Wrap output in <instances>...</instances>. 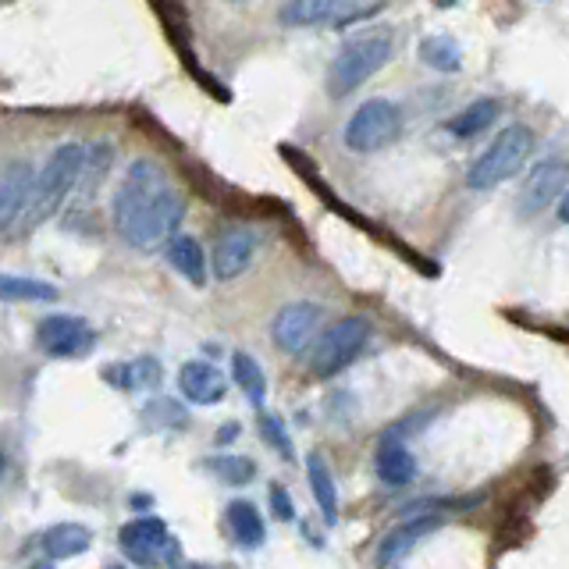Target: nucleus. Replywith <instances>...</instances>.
Listing matches in <instances>:
<instances>
[{
    "instance_id": "1",
    "label": "nucleus",
    "mask_w": 569,
    "mask_h": 569,
    "mask_svg": "<svg viewBox=\"0 0 569 569\" xmlns=\"http://www.w3.org/2000/svg\"><path fill=\"white\" fill-rule=\"evenodd\" d=\"M185 218V199L154 160H135L114 193V228L135 250H157Z\"/></svg>"
},
{
    "instance_id": "5",
    "label": "nucleus",
    "mask_w": 569,
    "mask_h": 569,
    "mask_svg": "<svg viewBox=\"0 0 569 569\" xmlns=\"http://www.w3.org/2000/svg\"><path fill=\"white\" fill-rule=\"evenodd\" d=\"M402 135V111L399 104L385 97H374L349 118L346 125V146L352 154H377L391 146Z\"/></svg>"
},
{
    "instance_id": "15",
    "label": "nucleus",
    "mask_w": 569,
    "mask_h": 569,
    "mask_svg": "<svg viewBox=\"0 0 569 569\" xmlns=\"http://www.w3.org/2000/svg\"><path fill=\"white\" fill-rule=\"evenodd\" d=\"M179 385L185 391V399L196 402V405H210V402H221L225 399V377H221V371L210 367V363H203V360L185 363V367L179 371Z\"/></svg>"
},
{
    "instance_id": "28",
    "label": "nucleus",
    "mask_w": 569,
    "mask_h": 569,
    "mask_svg": "<svg viewBox=\"0 0 569 569\" xmlns=\"http://www.w3.org/2000/svg\"><path fill=\"white\" fill-rule=\"evenodd\" d=\"M270 509L278 512L281 520H292L295 517V509H292V498H289V492H284V487H270Z\"/></svg>"
},
{
    "instance_id": "31",
    "label": "nucleus",
    "mask_w": 569,
    "mask_h": 569,
    "mask_svg": "<svg viewBox=\"0 0 569 569\" xmlns=\"http://www.w3.org/2000/svg\"><path fill=\"white\" fill-rule=\"evenodd\" d=\"M174 569H214L207 562H182V566H174Z\"/></svg>"
},
{
    "instance_id": "34",
    "label": "nucleus",
    "mask_w": 569,
    "mask_h": 569,
    "mask_svg": "<svg viewBox=\"0 0 569 569\" xmlns=\"http://www.w3.org/2000/svg\"><path fill=\"white\" fill-rule=\"evenodd\" d=\"M0 473H4V456H0Z\"/></svg>"
},
{
    "instance_id": "18",
    "label": "nucleus",
    "mask_w": 569,
    "mask_h": 569,
    "mask_svg": "<svg viewBox=\"0 0 569 569\" xmlns=\"http://www.w3.org/2000/svg\"><path fill=\"white\" fill-rule=\"evenodd\" d=\"M168 264L179 270L185 281H193V284L207 281V261H203V250L193 235H171L168 239Z\"/></svg>"
},
{
    "instance_id": "2",
    "label": "nucleus",
    "mask_w": 569,
    "mask_h": 569,
    "mask_svg": "<svg viewBox=\"0 0 569 569\" xmlns=\"http://www.w3.org/2000/svg\"><path fill=\"white\" fill-rule=\"evenodd\" d=\"M86 157H89V150H86V146H78V143H64V146H58V150L50 154L44 171L33 179L29 199H25V207L19 214V221H15L19 235L36 232L39 225L50 221L53 214L61 210L64 196L78 185V179H83Z\"/></svg>"
},
{
    "instance_id": "13",
    "label": "nucleus",
    "mask_w": 569,
    "mask_h": 569,
    "mask_svg": "<svg viewBox=\"0 0 569 569\" xmlns=\"http://www.w3.org/2000/svg\"><path fill=\"white\" fill-rule=\"evenodd\" d=\"M33 168L25 160H15L8 165L4 174H0V235L4 232H15V221L29 199V189H33Z\"/></svg>"
},
{
    "instance_id": "12",
    "label": "nucleus",
    "mask_w": 569,
    "mask_h": 569,
    "mask_svg": "<svg viewBox=\"0 0 569 569\" xmlns=\"http://www.w3.org/2000/svg\"><path fill=\"white\" fill-rule=\"evenodd\" d=\"M253 253H256L253 228H228V232L218 235V246H214V275L221 281L239 278L253 264Z\"/></svg>"
},
{
    "instance_id": "16",
    "label": "nucleus",
    "mask_w": 569,
    "mask_h": 569,
    "mask_svg": "<svg viewBox=\"0 0 569 569\" xmlns=\"http://www.w3.org/2000/svg\"><path fill=\"white\" fill-rule=\"evenodd\" d=\"M374 467H377V477H382L385 484H391V487H402V484H410L416 477V459H413V452L405 449L399 438H391V435L382 445H377Z\"/></svg>"
},
{
    "instance_id": "33",
    "label": "nucleus",
    "mask_w": 569,
    "mask_h": 569,
    "mask_svg": "<svg viewBox=\"0 0 569 569\" xmlns=\"http://www.w3.org/2000/svg\"><path fill=\"white\" fill-rule=\"evenodd\" d=\"M33 569H53L50 562H39V566H33Z\"/></svg>"
},
{
    "instance_id": "10",
    "label": "nucleus",
    "mask_w": 569,
    "mask_h": 569,
    "mask_svg": "<svg viewBox=\"0 0 569 569\" xmlns=\"http://www.w3.org/2000/svg\"><path fill=\"white\" fill-rule=\"evenodd\" d=\"M320 328V306L314 303H289L278 310L275 324H270V335H275L278 349L284 352H303L310 342H314V335Z\"/></svg>"
},
{
    "instance_id": "6",
    "label": "nucleus",
    "mask_w": 569,
    "mask_h": 569,
    "mask_svg": "<svg viewBox=\"0 0 569 569\" xmlns=\"http://www.w3.org/2000/svg\"><path fill=\"white\" fill-rule=\"evenodd\" d=\"M367 338H371V324L363 320V317L338 320L335 328H328V331L317 338L314 352H310V371H314L317 377L342 374L349 363L363 352Z\"/></svg>"
},
{
    "instance_id": "8",
    "label": "nucleus",
    "mask_w": 569,
    "mask_h": 569,
    "mask_svg": "<svg viewBox=\"0 0 569 569\" xmlns=\"http://www.w3.org/2000/svg\"><path fill=\"white\" fill-rule=\"evenodd\" d=\"M36 338L47 356H61V360L86 356V352H93V346H97V331H93L83 317H68V314H53L47 320H39Z\"/></svg>"
},
{
    "instance_id": "9",
    "label": "nucleus",
    "mask_w": 569,
    "mask_h": 569,
    "mask_svg": "<svg viewBox=\"0 0 569 569\" xmlns=\"http://www.w3.org/2000/svg\"><path fill=\"white\" fill-rule=\"evenodd\" d=\"M566 182H569V160L548 157V160H541V165H534V171L526 174L523 193H520V218H534V214L545 210L566 189Z\"/></svg>"
},
{
    "instance_id": "19",
    "label": "nucleus",
    "mask_w": 569,
    "mask_h": 569,
    "mask_svg": "<svg viewBox=\"0 0 569 569\" xmlns=\"http://www.w3.org/2000/svg\"><path fill=\"white\" fill-rule=\"evenodd\" d=\"M93 545L89 526L78 523H58L44 534V552L50 559H72V555H83Z\"/></svg>"
},
{
    "instance_id": "25",
    "label": "nucleus",
    "mask_w": 569,
    "mask_h": 569,
    "mask_svg": "<svg viewBox=\"0 0 569 569\" xmlns=\"http://www.w3.org/2000/svg\"><path fill=\"white\" fill-rule=\"evenodd\" d=\"M104 377L111 385H121V377H129L125 388H157V382H160V363L150 360V356H143V360L129 363V367H107Z\"/></svg>"
},
{
    "instance_id": "7",
    "label": "nucleus",
    "mask_w": 569,
    "mask_h": 569,
    "mask_svg": "<svg viewBox=\"0 0 569 569\" xmlns=\"http://www.w3.org/2000/svg\"><path fill=\"white\" fill-rule=\"evenodd\" d=\"M121 548L132 562L140 566H160L179 559V541H171L168 523L160 517H135L118 531Z\"/></svg>"
},
{
    "instance_id": "26",
    "label": "nucleus",
    "mask_w": 569,
    "mask_h": 569,
    "mask_svg": "<svg viewBox=\"0 0 569 569\" xmlns=\"http://www.w3.org/2000/svg\"><path fill=\"white\" fill-rule=\"evenodd\" d=\"M210 473H218L221 481L228 484H246L256 477V467L253 459H242V456H221V459H207Z\"/></svg>"
},
{
    "instance_id": "21",
    "label": "nucleus",
    "mask_w": 569,
    "mask_h": 569,
    "mask_svg": "<svg viewBox=\"0 0 569 569\" xmlns=\"http://www.w3.org/2000/svg\"><path fill=\"white\" fill-rule=\"evenodd\" d=\"M306 473H310V487H314V498H317V506L324 512V520L335 523L338 520V492H335V477H331L328 463H324V456H317V452L310 456Z\"/></svg>"
},
{
    "instance_id": "24",
    "label": "nucleus",
    "mask_w": 569,
    "mask_h": 569,
    "mask_svg": "<svg viewBox=\"0 0 569 569\" xmlns=\"http://www.w3.org/2000/svg\"><path fill=\"white\" fill-rule=\"evenodd\" d=\"M495 118H498V100H477V104H470L459 118L449 121V132L459 135V140H470V135H481Z\"/></svg>"
},
{
    "instance_id": "4",
    "label": "nucleus",
    "mask_w": 569,
    "mask_h": 569,
    "mask_svg": "<svg viewBox=\"0 0 569 569\" xmlns=\"http://www.w3.org/2000/svg\"><path fill=\"white\" fill-rule=\"evenodd\" d=\"M534 150V132L526 125H509L495 135V143L473 160V168L467 171L470 189H495L509 182L512 174L523 168V160Z\"/></svg>"
},
{
    "instance_id": "3",
    "label": "nucleus",
    "mask_w": 569,
    "mask_h": 569,
    "mask_svg": "<svg viewBox=\"0 0 569 569\" xmlns=\"http://www.w3.org/2000/svg\"><path fill=\"white\" fill-rule=\"evenodd\" d=\"M396 39L388 29H367L360 36L346 39V47L335 53L328 68V93L331 97H349L352 89H360L371 75H377L391 61Z\"/></svg>"
},
{
    "instance_id": "22",
    "label": "nucleus",
    "mask_w": 569,
    "mask_h": 569,
    "mask_svg": "<svg viewBox=\"0 0 569 569\" xmlns=\"http://www.w3.org/2000/svg\"><path fill=\"white\" fill-rule=\"evenodd\" d=\"M420 61L427 68H435V72H459L463 68V50L452 36H424L420 39Z\"/></svg>"
},
{
    "instance_id": "27",
    "label": "nucleus",
    "mask_w": 569,
    "mask_h": 569,
    "mask_svg": "<svg viewBox=\"0 0 569 569\" xmlns=\"http://www.w3.org/2000/svg\"><path fill=\"white\" fill-rule=\"evenodd\" d=\"M261 431H264V441L270 445V449H278L284 459H292V441H289V435H284L278 416H261Z\"/></svg>"
},
{
    "instance_id": "35",
    "label": "nucleus",
    "mask_w": 569,
    "mask_h": 569,
    "mask_svg": "<svg viewBox=\"0 0 569 569\" xmlns=\"http://www.w3.org/2000/svg\"><path fill=\"white\" fill-rule=\"evenodd\" d=\"M235 4H242V0H235Z\"/></svg>"
},
{
    "instance_id": "29",
    "label": "nucleus",
    "mask_w": 569,
    "mask_h": 569,
    "mask_svg": "<svg viewBox=\"0 0 569 569\" xmlns=\"http://www.w3.org/2000/svg\"><path fill=\"white\" fill-rule=\"evenodd\" d=\"M235 438H239V424H225V427L218 431V441H221V445L235 441Z\"/></svg>"
},
{
    "instance_id": "23",
    "label": "nucleus",
    "mask_w": 569,
    "mask_h": 569,
    "mask_svg": "<svg viewBox=\"0 0 569 569\" xmlns=\"http://www.w3.org/2000/svg\"><path fill=\"white\" fill-rule=\"evenodd\" d=\"M232 377L239 382V388L246 391L253 405H264L267 399V382H264V371L250 352H235L232 356Z\"/></svg>"
},
{
    "instance_id": "14",
    "label": "nucleus",
    "mask_w": 569,
    "mask_h": 569,
    "mask_svg": "<svg viewBox=\"0 0 569 569\" xmlns=\"http://www.w3.org/2000/svg\"><path fill=\"white\" fill-rule=\"evenodd\" d=\"M445 520L441 517H413V520H402L396 531H391L385 541H382V548H377V566H391V562H399L405 552H413V545H420L427 534H435L438 526Z\"/></svg>"
},
{
    "instance_id": "17",
    "label": "nucleus",
    "mask_w": 569,
    "mask_h": 569,
    "mask_svg": "<svg viewBox=\"0 0 569 569\" xmlns=\"http://www.w3.org/2000/svg\"><path fill=\"white\" fill-rule=\"evenodd\" d=\"M225 520H228V531H232V537L242 548L264 545V537H267L264 520H261V512H256V506L246 503V498H235V503L225 509Z\"/></svg>"
},
{
    "instance_id": "20",
    "label": "nucleus",
    "mask_w": 569,
    "mask_h": 569,
    "mask_svg": "<svg viewBox=\"0 0 569 569\" xmlns=\"http://www.w3.org/2000/svg\"><path fill=\"white\" fill-rule=\"evenodd\" d=\"M58 300V289L50 281L0 275V303H50Z\"/></svg>"
},
{
    "instance_id": "11",
    "label": "nucleus",
    "mask_w": 569,
    "mask_h": 569,
    "mask_svg": "<svg viewBox=\"0 0 569 569\" xmlns=\"http://www.w3.org/2000/svg\"><path fill=\"white\" fill-rule=\"evenodd\" d=\"M363 8V0H284V8L278 11V19L284 25H324V22H335V25H346L349 19H356Z\"/></svg>"
},
{
    "instance_id": "32",
    "label": "nucleus",
    "mask_w": 569,
    "mask_h": 569,
    "mask_svg": "<svg viewBox=\"0 0 569 569\" xmlns=\"http://www.w3.org/2000/svg\"><path fill=\"white\" fill-rule=\"evenodd\" d=\"M435 4H438V8H452V4H456V0H435Z\"/></svg>"
},
{
    "instance_id": "30",
    "label": "nucleus",
    "mask_w": 569,
    "mask_h": 569,
    "mask_svg": "<svg viewBox=\"0 0 569 569\" xmlns=\"http://www.w3.org/2000/svg\"><path fill=\"white\" fill-rule=\"evenodd\" d=\"M559 218L569 225V193H566V196H562V203H559Z\"/></svg>"
}]
</instances>
